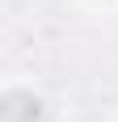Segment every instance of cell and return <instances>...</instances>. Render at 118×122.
I'll list each match as a JSON object with an SVG mask.
<instances>
[{"label":"cell","mask_w":118,"mask_h":122,"mask_svg":"<svg viewBox=\"0 0 118 122\" xmlns=\"http://www.w3.org/2000/svg\"><path fill=\"white\" fill-rule=\"evenodd\" d=\"M0 114H4V122H38L42 118V101H38L34 93L13 88V93L0 97Z\"/></svg>","instance_id":"obj_1"}]
</instances>
